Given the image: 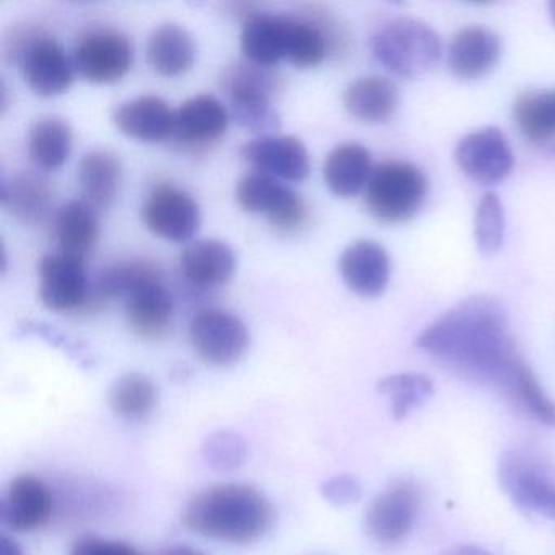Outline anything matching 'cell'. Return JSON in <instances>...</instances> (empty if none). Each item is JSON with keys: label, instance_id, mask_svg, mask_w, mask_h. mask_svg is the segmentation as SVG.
<instances>
[{"label": "cell", "instance_id": "7bdbcfd3", "mask_svg": "<svg viewBox=\"0 0 555 555\" xmlns=\"http://www.w3.org/2000/svg\"><path fill=\"white\" fill-rule=\"evenodd\" d=\"M548 12H551L552 21H554L555 24V0L548 4Z\"/></svg>", "mask_w": 555, "mask_h": 555}, {"label": "cell", "instance_id": "83f0119b", "mask_svg": "<svg viewBox=\"0 0 555 555\" xmlns=\"http://www.w3.org/2000/svg\"><path fill=\"white\" fill-rule=\"evenodd\" d=\"M0 204L21 222H41L53 204V188L41 175H14L2 180Z\"/></svg>", "mask_w": 555, "mask_h": 555}, {"label": "cell", "instance_id": "f35d334b", "mask_svg": "<svg viewBox=\"0 0 555 555\" xmlns=\"http://www.w3.org/2000/svg\"><path fill=\"white\" fill-rule=\"evenodd\" d=\"M324 499L330 500L334 505H349V503L357 502L362 495L360 483L350 476H336L324 483L323 489Z\"/></svg>", "mask_w": 555, "mask_h": 555}, {"label": "cell", "instance_id": "ac0fdd59", "mask_svg": "<svg viewBox=\"0 0 555 555\" xmlns=\"http://www.w3.org/2000/svg\"><path fill=\"white\" fill-rule=\"evenodd\" d=\"M339 271L343 281L353 294L363 298H375L388 287L391 259L385 246L370 240H360L344 249L339 259Z\"/></svg>", "mask_w": 555, "mask_h": 555}, {"label": "cell", "instance_id": "8fae6325", "mask_svg": "<svg viewBox=\"0 0 555 555\" xmlns=\"http://www.w3.org/2000/svg\"><path fill=\"white\" fill-rule=\"evenodd\" d=\"M418 506L417 487L409 480H396L370 503L365 515L366 532L378 544H398L414 528Z\"/></svg>", "mask_w": 555, "mask_h": 555}, {"label": "cell", "instance_id": "3957f363", "mask_svg": "<svg viewBox=\"0 0 555 555\" xmlns=\"http://www.w3.org/2000/svg\"><path fill=\"white\" fill-rule=\"evenodd\" d=\"M222 89L230 100V112L240 128L253 134L272 135L281 128V116L274 106L281 89V76L274 67L240 61L222 74Z\"/></svg>", "mask_w": 555, "mask_h": 555}, {"label": "cell", "instance_id": "52a82bcc", "mask_svg": "<svg viewBox=\"0 0 555 555\" xmlns=\"http://www.w3.org/2000/svg\"><path fill=\"white\" fill-rule=\"evenodd\" d=\"M74 69L87 82L108 86L128 76L134 64L131 40L115 28H93L77 41Z\"/></svg>", "mask_w": 555, "mask_h": 555}, {"label": "cell", "instance_id": "d6a6232c", "mask_svg": "<svg viewBox=\"0 0 555 555\" xmlns=\"http://www.w3.org/2000/svg\"><path fill=\"white\" fill-rule=\"evenodd\" d=\"M157 402L155 383L142 373L122 375L109 389V405L125 421H145L157 408Z\"/></svg>", "mask_w": 555, "mask_h": 555}, {"label": "cell", "instance_id": "8d00e7d4", "mask_svg": "<svg viewBox=\"0 0 555 555\" xmlns=\"http://www.w3.org/2000/svg\"><path fill=\"white\" fill-rule=\"evenodd\" d=\"M204 457L217 470H233L245 463L246 444L238 435L220 431L207 438Z\"/></svg>", "mask_w": 555, "mask_h": 555}, {"label": "cell", "instance_id": "5bb4252c", "mask_svg": "<svg viewBox=\"0 0 555 555\" xmlns=\"http://www.w3.org/2000/svg\"><path fill=\"white\" fill-rule=\"evenodd\" d=\"M126 320L135 336L147 340L164 339L173 320L175 301L160 269L142 279L125 300Z\"/></svg>", "mask_w": 555, "mask_h": 555}, {"label": "cell", "instance_id": "f1b7e54d", "mask_svg": "<svg viewBox=\"0 0 555 555\" xmlns=\"http://www.w3.org/2000/svg\"><path fill=\"white\" fill-rule=\"evenodd\" d=\"M147 61L160 76H183L196 61V44L186 28L177 24L160 25L149 37Z\"/></svg>", "mask_w": 555, "mask_h": 555}, {"label": "cell", "instance_id": "ee69618b", "mask_svg": "<svg viewBox=\"0 0 555 555\" xmlns=\"http://www.w3.org/2000/svg\"><path fill=\"white\" fill-rule=\"evenodd\" d=\"M551 151L554 152V154H555V144L551 145Z\"/></svg>", "mask_w": 555, "mask_h": 555}, {"label": "cell", "instance_id": "30bf717a", "mask_svg": "<svg viewBox=\"0 0 555 555\" xmlns=\"http://www.w3.org/2000/svg\"><path fill=\"white\" fill-rule=\"evenodd\" d=\"M500 483L516 506L555 521V479L538 461L506 453L500 461Z\"/></svg>", "mask_w": 555, "mask_h": 555}, {"label": "cell", "instance_id": "d590c367", "mask_svg": "<svg viewBox=\"0 0 555 555\" xmlns=\"http://www.w3.org/2000/svg\"><path fill=\"white\" fill-rule=\"evenodd\" d=\"M509 399L516 402L526 414L531 415L534 421L541 422L547 427H555V402L548 398L547 392L544 391L528 365L522 366L519 372Z\"/></svg>", "mask_w": 555, "mask_h": 555}, {"label": "cell", "instance_id": "8992f818", "mask_svg": "<svg viewBox=\"0 0 555 555\" xmlns=\"http://www.w3.org/2000/svg\"><path fill=\"white\" fill-rule=\"evenodd\" d=\"M18 40L12 54L28 87L44 99L67 92L76 69L63 44L40 31L22 35Z\"/></svg>", "mask_w": 555, "mask_h": 555}, {"label": "cell", "instance_id": "44dd1931", "mask_svg": "<svg viewBox=\"0 0 555 555\" xmlns=\"http://www.w3.org/2000/svg\"><path fill=\"white\" fill-rule=\"evenodd\" d=\"M116 128L141 142H162L175 134V112L162 96L142 95L113 113Z\"/></svg>", "mask_w": 555, "mask_h": 555}, {"label": "cell", "instance_id": "f546056e", "mask_svg": "<svg viewBox=\"0 0 555 555\" xmlns=\"http://www.w3.org/2000/svg\"><path fill=\"white\" fill-rule=\"evenodd\" d=\"M513 121L532 144H555V89L529 92L513 106Z\"/></svg>", "mask_w": 555, "mask_h": 555}, {"label": "cell", "instance_id": "cb8c5ba5", "mask_svg": "<svg viewBox=\"0 0 555 555\" xmlns=\"http://www.w3.org/2000/svg\"><path fill=\"white\" fill-rule=\"evenodd\" d=\"M372 155L360 144L337 145L324 162V181L334 196L350 199L362 193L373 173Z\"/></svg>", "mask_w": 555, "mask_h": 555}, {"label": "cell", "instance_id": "60d3db41", "mask_svg": "<svg viewBox=\"0 0 555 555\" xmlns=\"http://www.w3.org/2000/svg\"><path fill=\"white\" fill-rule=\"evenodd\" d=\"M441 555H490L483 548L476 547V545H453L441 552Z\"/></svg>", "mask_w": 555, "mask_h": 555}, {"label": "cell", "instance_id": "1f68e13d", "mask_svg": "<svg viewBox=\"0 0 555 555\" xmlns=\"http://www.w3.org/2000/svg\"><path fill=\"white\" fill-rule=\"evenodd\" d=\"M331 50V37L321 22L287 15V61L300 69L320 66Z\"/></svg>", "mask_w": 555, "mask_h": 555}, {"label": "cell", "instance_id": "d4e9b609", "mask_svg": "<svg viewBox=\"0 0 555 555\" xmlns=\"http://www.w3.org/2000/svg\"><path fill=\"white\" fill-rule=\"evenodd\" d=\"M242 51L246 61L274 67L287 60V15L251 14L242 30Z\"/></svg>", "mask_w": 555, "mask_h": 555}, {"label": "cell", "instance_id": "277c9868", "mask_svg": "<svg viewBox=\"0 0 555 555\" xmlns=\"http://www.w3.org/2000/svg\"><path fill=\"white\" fill-rule=\"evenodd\" d=\"M370 48L386 70L404 79L424 76L441 56L440 37L424 22L408 17L378 28Z\"/></svg>", "mask_w": 555, "mask_h": 555}, {"label": "cell", "instance_id": "5b68a950", "mask_svg": "<svg viewBox=\"0 0 555 555\" xmlns=\"http://www.w3.org/2000/svg\"><path fill=\"white\" fill-rule=\"evenodd\" d=\"M428 181L411 162L389 160L376 165L365 188L370 216L386 225L414 219L424 206Z\"/></svg>", "mask_w": 555, "mask_h": 555}, {"label": "cell", "instance_id": "e575fe53", "mask_svg": "<svg viewBox=\"0 0 555 555\" xmlns=\"http://www.w3.org/2000/svg\"><path fill=\"white\" fill-rule=\"evenodd\" d=\"M505 209L495 193H486L479 201L474 222V238L483 255L492 256L502 248L505 240Z\"/></svg>", "mask_w": 555, "mask_h": 555}, {"label": "cell", "instance_id": "7402d4cb", "mask_svg": "<svg viewBox=\"0 0 555 555\" xmlns=\"http://www.w3.org/2000/svg\"><path fill=\"white\" fill-rule=\"evenodd\" d=\"M229 112L217 96L203 95L186 100L175 112V138L184 144H209L225 134Z\"/></svg>", "mask_w": 555, "mask_h": 555}, {"label": "cell", "instance_id": "2e32d148", "mask_svg": "<svg viewBox=\"0 0 555 555\" xmlns=\"http://www.w3.org/2000/svg\"><path fill=\"white\" fill-rule=\"evenodd\" d=\"M40 298L44 307L53 311H74L89 300L90 282L86 262L64 253H54L41 258Z\"/></svg>", "mask_w": 555, "mask_h": 555}, {"label": "cell", "instance_id": "74e56055", "mask_svg": "<svg viewBox=\"0 0 555 555\" xmlns=\"http://www.w3.org/2000/svg\"><path fill=\"white\" fill-rule=\"evenodd\" d=\"M69 555H142V552L128 542L89 534L74 542Z\"/></svg>", "mask_w": 555, "mask_h": 555}, {"label": "cell", "instance_id": "603a6c76", "mask_svg": "<svg viewBox=\"0 0 555 555\" xmlns=\"http://www.w3.org/2000/svg\"><path fill=\"white\" fill-rule=\"evenodd\" d=\"M344 106L350 116L366 125H383L395 116L399 106V89L382 76L353 80L344 92Z\"/></svg>", "mask_w": 555, "mask_h": 555}, {"label": "cell", "instance_id": "ab89813d", "mask_svg": "<svg viewBox=\"0 0 555 555\" xmlns=\"http://www.w3.org/2000/svg\"><path fill=\"white\" fill-rule=\"evenodd\" d=\"M0 555H25V552L15 539L4 534L0 538Z\"/></svg>", "mask_w": 555, "mask_h": 555}, {"label": "cell", "instance_id": "9a60e30c", "mask_svg": "<svg viewBox=\"0 0 555 555\" xmlns=\"http://www.w3.org/2000/svg\"><path fill=\"white\" fill-rule=\"evenodd\" d=\"M53 490L43 479L31 474H22L12 479L0 502V518L15 532L44 528L53 518Z\"/></svg>", "mask_w": 555, "mask_h": 555}, {"label": "cell", "instance_id": "4dcf8cb0", "mask_svg": "<svg viewBox=\"0 0 555 555\" xmlns=\"http://www.w3.org/2000/svg\"><path fill=\"white\" fill-rule=\"evenodd\" d=\"M73 142V129L64 119H41L28 135V154L41 170L56 171L69 160Z\"/></svg>", "mask_w": 555, "mask_h": 555}, {"label": "cell", "instance_id": "4316f807", "mask_svg": "<svg viewBox=\"0 0 555 555\" xmlns=\"http://www.w3.org/2000/svg\"><path fill=\"white\" fill-rule=\"evenodd\" d=\"M100 212L86 201H70L56 217V238L60 253L86 259L99 243Z\"/></svg>", "mask_w": 555, "mask_h": 555}, {"label": "cell", "instance_id": "4fadbf2b", "mask_svg": "<svg viewBox=\"0 0 555 555\" xmlns=\"http://www.w3.org/2000/svg\"><path fill=\"white\" fill-rule=\"evenodd\" d=\"M460 170L479 184L506 180L515 167L512 147L499 128H483L461 139L454 151Z\"/></svg>", "mask_w": 555, "mask_h": 555}, {"label": "cell", "instance_id": "ffe728a7", "mask_svg": "<svg viewBox=\"0 0 555 555\" xmlns=\"http://www.w3.org/2000/svg\"><path fill=\"white\" fill-rule=\"evenodd\" d=\"M181 278L194 288H216L229 284L236 271V256L220 240H197L180 255Z\"/></svg>", "mask_w": 555, "mask_h": 555}, {"label": "cell", "instance_id": "e0dca14e", "mask_svg": "<svg viewBox=\"0 0 555 555\" xmlns=\"http://www.w3.org/2000/svg\"><path fill=\"white\" fill-rule=\"evenodd\" d=\"M243 158L259 173L301 183L310 177V154L294 135H262L246 142Z\"/></svg>", "mask_w": 555, "mask_h": 555}, {"label": "cell", "instance_id": "7c38bea8", "mask_svg": "<svg viewBox=\"0 0 555 555\" xmlns=\"http://www.w3.org/2000/svg\"><path fill=\"white\" fill-rule=\"evenodd\" d=\"M142 219L154 235L167 242L184 243L199 230V204L175 184H158L142 207Z\"/></svg>", "mask_w": 555, "mask_h": 555}, {"label": "cell", "instance_id": "484cf974", "mask_svg": "<svg viewBox=\"0 0 555 555\" xmlns=\"http://www.w3.org/2000/svg\"><path fill=\"white\" fill-rule=\"evenodd\" d=\"M122 180L118 155L105 149L87 152L79 165V183L83 201L99 212L112 207Z\"/></svg>", "mask_w": 555, "mask_h": 555}, {"label": "cell", "instance_id": "b9f144b4", "mask_svg": "<svg viewBox=\"0 0 555 555\" xmlns=\"http://www.w3.org/2000/svg\"><path fill=\"white\" fill-rule=\"evenodd\" d=\"M162 555H206L197 548L190 547V545H175V547L167 548Z\"/></svg>", "mask_w": 555, "mask_h": 555}, {"label": "cell", "instance_id": "6da1fadb", "mask_svg": "<svg viewBox=\"0 0 555 555\" xmlns=\"http://www.w3.org/2000/svg\"><path fill=\"white\" fill-rule=\"evenodd\" d=\"M417 347L463 378L496 386L508 398L526 365L505 310L486 295L466 298L438 318L422 331Z\"/></svg>", "mask_w": 555, "mask_h": 555}, {"label": "cell", "instance_id": "d6986e66", "mask_svg": "<svg viewBox=\"0 0 555 555\" xmlns=\"http://www.w3.org/2000/svg\"><path fill=\"white\" fill-rule=\"evenodd\" d=\"M502 56L499 35L482 25H470L454 35L448 50V67L464 80L480 79L495 69Z\"/></svg>", "mask_w": 555, "mask_h": 555}, {"label": "cell", "instance_id": "ba28073f", "mask_svg": "<svg viewBox=\"0 0 555 555\" xmlns=\"http://www.w3.org/2000/svg\"><path fill=\"white\" fill-rule=\"evenodd\" d=\"M236 201L251 214H264L279 232H294L304 223L307 207L304 199L278 178L253 171L240 180Z\"/></svg>", "mask_w": 555, "mask_h": 555}, {"label": "cell", "instance_id": "836d02e7", "mask_svg": "<svg viewBox=\"0 0 555 555\" xmlns=\"http://www.w3.org/2000/svg\"><path fill=\"white\" fill-rule=\"evenodd\" d=\"M378 391L391 399L392 414L402 421L431 398L434 385L428 376L421 373H399L382 379Z\"/></svg>", "mask_w": 555, "mask_h": 555}, {"label": "cell", "instance_id": "9c48e42d", "mask_svg": "<svg viewBox=\"0 0 555 555\" xmlns=\"http://www.w3.org/2000/svg\"><path fill=\"white\" fill-rule=\"evenodd\" d=\"M190 339L204 362L230 366L242 360L248 350L249 331L235 314L206 310L191 321Z\"/></svg>", "mask_w": 555, "mask_h": 555}, {"label": "cell", "instance_id": "7a4b0ae2", "mask_svg": "<svg viewBox=\"0 0 555 555\" xmlns=\"http://www.w3.org/2000/svg\"><path fill=\"white\" fill-rule=\"evenodd\" d=\"M183 521L204 538L246 545L268 534L274 509L255 487L222 483L196 493L184 508Z\"/></svg>", "mask_w": 555, "mask_h": 555}]
</instances>
